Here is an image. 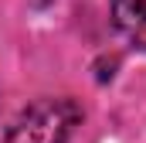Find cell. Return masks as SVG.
Segmentation results:
<instances>
[{"mask_svg":"<svg viewBox=\"0 0 146 143\" xmlns=\"http://www.w3.org/2000/svg\"><path fill=\"white\" fill-rule=\"evenodd\" d=\"M78 116L72 99H37L10 123L7 143H68Z\"/></svg>","mask_w":146,"mask_h":143,"instance_id":"1","label":"cell"},{"mask_svg":"<svg viewBox=\"0 0 146 143\" xmlns=\"http://www.w3.org/2000/svg\"><path fill=\"white\" fill-rule=\"evenodd\" d=\"M112 21L129 44L146 51V0H112Z\"/></svg>","mask_w":146,"mask_h":143,"instance_id":"2","label":"cell"}]
</instances>
